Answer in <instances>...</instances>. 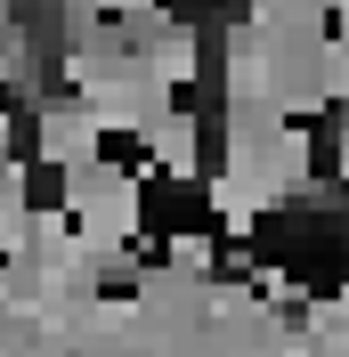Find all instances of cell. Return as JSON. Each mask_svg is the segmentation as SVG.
Instances as JSON below:
<instances>
[{
    "mask_svg": "<svg viewBox=\"0 0 349 357\" xmlns=\"http://www.w3.org/2000/svg\"><path fill=\"white\" fill-rule=\"evenodd\" d=\"M154 146H163V130H131V122H89L82 130V155L98 162V171H114L122 187H138V178L154 171Z\"/></svg>",
    "mask_w": 349,
    "mask_h": 357,
    "instance_id": "cell-1",
    "label": "cell"
},
{
    "mask_svg": "<svg viewBox=\"0 0 349 357\" xmlns=\"http://www.w3.org/2000/svg\"><path fill=\"white\" fill-rule=\"evenodd\" d=\"M17 211H33V220H66L73 211V162L57 155V146L17 171Z\"/></svg>",
    "mask_w": 349,
    "mask_h": 357,
    "instance_id": "cell-2",
    "label": "cell"
}]
</instances>
